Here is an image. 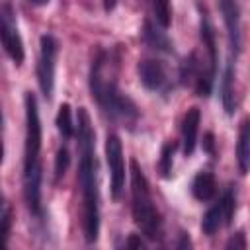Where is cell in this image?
I'll use <instances>...</instances> for the list:
<instances>
[{
    "mask_svg": "<svg viewBox=\"0 0 250 250\" xmlns=\"http://www.w3.org/2000/svg\"><path fill=\"white\" fill-rule=\"evenodd\" d=\"M117 64H119L117 55L100 49L90 66L88 86L92 100H96L102 113L111 121L121 123L123 127L133 131L135 125L139 123L141 113L135 102L127 98L117 86Z\"/></svg>",
    "mask_w": 250,
    "mask_h": 250,
    "instance_id": "1",
    "label": "cell"
},
{
    "mask_svg": "<svg viewBox=\"0 0 250 250\" xmlns=\"http://www.w3.org/2000/svg\"><path fill=\"white\" fill-rule=\"evenodd\" d=\"M78 139V186L82 197V229L88 244L96 242L100 236V191H98V164H96V133L86 107H78L76 123Z\"/></svg>",
    "mask_w": 250,
    "mask_h": 250,
    "instance_id": "2",
    "label": "cell"
},
{
    "mask_svg": "<svg viewBox=\"0 0 250 250\" xmlns=\"http://www.w3.org/2000/svg\"><path fill=\"white\" fill-rule=\"evenodd\" d=\"M25 145H23V197L27 209L37 219H43L41 205V119L37 100L25 92Z\"/></svg>",
    "mask_w": 250,
    "mask_h": 250,
    "instance_id": "3",
    "label": "cell"
},
{
    "mask_svg": "<svg viewBox=\"0 0 250 250\" xmlns=\"http://www.w3.org/2000/svg\"><path fill=\"white\" fill-rule=\"evenodd\" d=\"M131 211L135 225L148 240L162 236V215L150 195L148 180L135 158H131Z\"/></svg>",
    "mask_w": 250,
    "mask_h": 250,
    "instance_id": "4",
    "label": "cell"
},
{
    "mask_svg": "<svg viewBox=\"0 0 250 250\" xmlns=\"http://www.w3.org/2000/svg\"><path fill=\"white\" fill-rule=\"evenodd\" d=\"M0 41L8 57L14 61V64L20 66L25 59V51H23V41L18 29L16 10L10 0H4L0 4Z\"/></svg>",
    "mask_w": 250,
    "mask_h": 250,
    "instance_id": "5",
    "label": "cell"
},
{
    "mask_svg": "<svg viewBox=\"0 0 250 250\" xmlns=\"http://www.w3.org/2000/svg\"><path fill=\"white\" fill-rule=\"evenodd\" d=\"M59 55V43L53 35L45 33L39 39V62H37V82L47 100L53 98L55 90V62Z\"/></svg>",
    "mask_w": 250,
    "mask_h": 250,
    "instance_id": "6",
    "label": "cell"
},
{
    "mask_svg": "<svg viewBox=\"0 0 250 250\" xmlns=\"http://www.w3.org/2000/svg\"><path fill=\"white\" fill-rule=\"evenodd\" d=\"M234 211H236V191H234V186H230L223 197L207 209V213L203 215L201 219V230L203 234L207 236H213L219 229L230 225L232 217H234Z\"/></svg>",
    "mask_w": 250,
    "mask_h": 250,
    "instance_id": "7",
    "label": "cell"
},
{
    "mask_svg": "<svg viewBox=\"0 0 250 250\" xmlns=\"http://www.w3.org/2000/svg\"><path fill=\"white\" fill-rule=\"evenodd\" d=\"M105 160L109 168L111 199L117 201L125 188V160H123V145L115 133H109L105 137Z\"/></svg>",
    "mask_w": 250,
    "mask_h": 250,
    "instance_id": "8",
    "label": "cell"
},
{
    "mask_svg": "<svg viewBox=\"0 0 250 250\" xmlns=\"http://www.w3.org/2000/svg\"><path fill=\"white\" fill-rule=\"evenodd\" d=\"M137 70H139V80L146 90L160 92V94H168L172 90L170 74H168V68L162 61H158V59H141L139 64H137Z\"/></svg>",
    "mask_w": 250,
    "mask_h": 250,
    "instance_id": "9",
    "label": "cell"
},
{
    "mask_svg": "<svg viewBox=\"0 0 250 250\" xmlns=\"http://www.w3.org/2000/svg\"><path fill=\"white\" fill-rule=\"evenodd\" d=\"M221 2V14L227 25V37L230 53L236 57L242 49V33H240V8L236 0H219Z\"/></svg>",
    "mask_w": 250,
    "mask_h": 250,
    "instance_id": "10",
    "label": "cell"
},
{
    "mask_svg": "<svg viewBox=\"0 0 250 250\" xmlns=\"http://www.w3.org/2000/svg\"><path fill=\"white\" fill-rule=\"evenodd\" d=\"M199 123H201V111H199V107H189L184 113V119H182V145H184V154L186 156H191L193 150H195Z\"/></svg>",
    "mask_w": 250,
    "mask_h": 250,
    "instance_id": "11",
    "label": "cell"
},
{
    "mask_svg": "<svg viewBox=\"0 0 250 250\" xmlns=\"http://www.w3.org/2000/svg\"><path fill=\"white\" fill-rule=\"evenodd\" d=\"M191 195L197 199V201H211L217 193V180H215V174L213 172H207V170H201L193 176L191 180Z\"/></svg>",
    "mask_w": 250,
    "mask_h": 250,
    "instance_id": "12",
    "label": "cell"
},
{
    "mask_svg": "<svg viewBox=\"0 0 250 250\" xmlns=\"http://www.w3.org/2000/svg\"><path fill=\"white\" fill-rule=\"evenodd\" d=\"M143 41L150 47V49H156V51H162V53H174V47H172V41L166 37V33L162 31V27L156 23H152L150 20H145L143 23Z\"/></svg>",
    "mask_w": 250,
    "mask_h": 250,
    "instance_id": "13",
    "label": "cell"
},
{
    "mask_svg": "<svg viewBox=\"0 0 250 250\" xmlns=\"http://www.w3.org/2000/svg\"><path fill=\"white\" fill-rule=\"evenodd\" d=\"M221 100L227 115H232L236 111V98H234V62L229 61L225 64L223 80H221Z\"/></svg>",
    "mask_w": 250,
    "mask_h": 250,
    "instance_id": "14",
    "label": "cell"
},
{
    "mask_svg": "<svg viewBox=\"0 0 250 250\" xmlns=\"http://www.w3.org/2000/svg\"><path fill=\"white\" fill-rule=\"evenodd\" d=\"M236 156H238V168L242 174L248 172L250 166V123L248 119L242 121L240 133H238V145H236Z\"/></svg>",
    "mask_w": 250,
    "mask_h": 250,
    "instance_id": "15",
    "label": "cell"
},
{
    "mask_svg": "<svg viewBox=\"0 0 250 250\" xmlns=\"http://www.w3.org/2000/svg\"><path fill=\"white\" fill-rule=\"evenodd\" d=\"M150 12H152V18L156 20V23L162 27V29H168L170 23H172V6H170V0H146Z\"/></svg>",
    "mask_w": 250,
    "mask_h": 250,
    "instance_id": "16",
    "label": "cell"
},
{
    "mask_svg": "<svg viewBox=\"0 0 250 250\" xmlns=\"http://www.w3.org/2000/svg\"><path fill=\"white\" fill-rule=\"evenodd\" d=\"M176 141H166L160 148V158H158V172L162 178H170L172 176V168H174V152H176Z\"/></svg>",
    "mask_w": 250,
    "mask_h": 250,
    "instance_id": "17",
    "label": "cell"
},
{
    "mask_svg": "<svg viewBox=\"0 0 250 250\" xmlns=\"http://www.w3.org/2000/svg\"><path fill=\"white\" fill-rule=\"evenodd\" d=\"M57 129L62 135V139H70L74 135V123H72V109L68 104H61L57 111Z\"/></svg>",
    "mask_w": 250,
    "mask_h": 250,
    "instance_id": "18",
    "label": "cell"
},
{
    "mask_svg": "<svg viewBox=\"0 0 250 250\" xmlns=\"http://www.w3.org/2000/svg\"><path fill=\"white\" fill-rule=\"evenodd\" d=\"M68 164H70V154H68V148L64 145L59 146L57 150V156H55V182H59L66 170H68Z\"/></svg>",
    "mask_w": 250,
    "mask_h": 250,
    "instance_id": "19",
    "label": "cell"
},
{
    "mask_svg": "<svg viewBox=\"0 0 250 250\" xmlns=\"http://www.w3.org/2000/svg\"><path fill=\"white\" fill-rule=\"evenodd\" d=\"M10 230H12V211L8 209L4 215H0V250L8 246Z\"/></svg>",
    "mask_w": 250,
    "mask_h": 250,
    "instance_id": "20",
    "label": "cell"
},
{
    "mask_svg": "<svg viewBox=\"0 0 250 250\" xmlns=\"http://www.w3.org/2000/svg\"><path fill=\"white\" fill-rule=\"evenodd\" d=\"M227 248H246V238H244V232L242 230H238L229 242H227Z\"/></svg>",
    "mask_w": 250,
    "mask_h": 250,
    "instance_id": "21",
    "label": "cell"
},
{
    "mask_svg": "<svg viewBox=\"0 0 250 250\" xmlns=\"http://www.w3.org/2000/svg\"><path fill=\"white\" fill-rule=\"evenodd\" d=\"M146 246V242L141 238V234H129L127 236V240H125V248H145Z\"/></svg>",
    "mask_w": 250,
    "mask_h": 250,
    "instance_id": "22",
    "label": "cell"
},
{
    "mask_svg": "<svg viewBox=\"0 0 250 250\" xmlns=\"http://www.w3.org/2000/svg\"><path fill=\"white\" fill-rule=\"evenodd\" d=\"M215 141H213V133H207L205 135V143H203V148L209 152V154H215Z\"/></svg>",
    "mask_w": 250,
    "mask_h": 250,
    "instance_id": "23",
    "label": "cell"
},
{
    "mask_svg": "<svg viewBox=\"0 0 250 250\" xmlns=\"http://www.w3.org/2000/svg\"><path fill=\"white\" fill-rule=\"evenodd\" d=\"M115 6H117V0H104V10L105 12H111Z\"/></svg>",
    "mask_w": 250,
    "mask_h": 250,
    "instance_id": "24",
    "label": "cell"
},
{
    "mask_svg": "<svg viewBox=\"0 0 250 250\" xmlns=\"http://www.w3.org/2000/svg\"><path fill=\"white\" fill-rule=\"evenodd\" d=\"M31 4H35V6H45V4H49L51 0H29Z\"/></svg>",
    "mask_w": 250,
    "mask_h": 250,
    "instance_id": "25",
    "label": "cell"
},
{
    "mask_svg": "<svg viewBox=\"0 0 250 250\" xmlns=\"http://www.w3.org/2000/svg\"><path fill=\"white\" fill-rule=\"evenodd\" d=\"M2 160H4V146H2V141H0V164H2Z\"/></svg>",
    "mask_w": 250,
    "mask_h": 250,
    "instance_id": "26",
    "label": "cell"
},
{
    "mask_svg": "<svg viewBox=\"0 0 250 250\" xmlns=\"http://www.w3.org/2000/svg\"><path fill=\"white\" fill-rule=\"evenodd\" d=\"M4 123V117H2V109H0V125Z\"/></svg>",
    "mask_w": 250,
    "mask_h": 250,
    "instance_id": "27",
    "label": "cell"
},
{
    "mask_svg": "<svg viewBox=\"0 0 250 250\" xmlns=\"http://www.w3.org/2000/svg\"><path fill=\"white\" fill-rule=\"evenodd\" d=\"M2 205H4V203H2V193H0V207H2Z\"/></svg>",
    "mask_w": 250,
    "mask_h": 250,
    "instance_id": "28",
    "label": "cell"
}]
</instances>
